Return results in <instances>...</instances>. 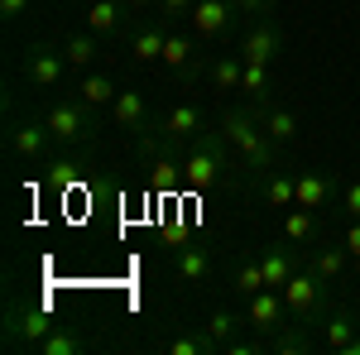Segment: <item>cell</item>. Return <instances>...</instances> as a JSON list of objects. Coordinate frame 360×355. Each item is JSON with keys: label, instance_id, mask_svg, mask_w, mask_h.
<instances>
[{"label": "cell", "instance_id": "6da1fadb", "mask_svg": "<svg viewBox=\"0 0 360 355\" xmlns=\"http://www.w3.org/2000/svg\"><path fill=\"white\" fill-rule=\"evenodd\" d=\"M217 130L226 135V144L236 149V159H240L245 168H255V173H274V168H278V149H283V144H274V139L264 135V125H259L255 106L221 110Z\"/></svg>", "mask_w": 360, "mask_h": 355}, {"label": "cell", "instance_id": "7a4b0ae2", "mask_svg": "<svg viewBox=\"0 0 360 355\" xmlns=\"http://www.w3.org/2000/svg\"><path fill=\"white\" fill-rule=\"evenodd\" d=\"M231 154H236V149L226 144L221 130H202V135L193 139V149L183 154V188H188V192H212V188H221Z\"/></svg>", "mask_w": 360, "mask_h": 355}, {"label": "cell", "instance_id": "3957f363", "mask_svg": "<svg viewBox=\"0 0 360 355\" xmlns=\"http://www.w3.org/2000/svg\"><path fill=\"white\" fill-rule=\"evenodd\" d=\"M283 302H288V317L293 322H303V327H322L327 322V312H332V278H322V273L312 269H298L283 288Z\"/></svg>", "mask_w": 360, "mask_h": 355}, {"label": "cell", "instance_id": "277c9868", "mask_svg": "<svg viewBox=\"0 0 360 355\" xmlns=\"http://www.w3.org/2000/svg\"><path fill=\"white\" fill-rule=\"evenodd\" d=\"M44 125L53 130V144L77 149V144H91V139H96V130H101V110H91L86 101L68 96V101H49Z\"/></svg>", "mask_w": 360, "mask_h": 355}, {"label": "cell", "instance_id": "5b68a950", "mask_svg": "<svg viewBox=\"0 0 360 355\" xmlns=\"http://www.w3.org/2000/svg\"><path fill=\"white\" fill-rule=\"evenodd\" d=\"M58 322L49 317V307H39V302H15V307L5 312V346H10V351H39V341Z\"/></svg>", "mask_w": 360, "mask_h": 355}, {"label": "cell", "instance_id": "8992f818", "mask_svg": "<svg viewBox=\"0 0 360 355\" xmlns=\"http://www.w3.org/2000/svg\"><path fill=\"white\" fill-rule=\"evenodd\" d=\"M293 317H288V302L278 288H259V293H250V307H245V327L255 336H264V341H274L278 331L288 327Z\"/></svg>", "mask_w": 360, "mask_h": 355}, {"label": "cell", "instance_id": "52a82bcc", "mask_svg": "<svg viewBox=\"0 0 360 355\" xmlns=\"http://www.w3.org/2000/svg\"><path fill=\"white\" fill-rule=\"evenodd\" d=\"M20 72L29 77V86H39V91H53V86H63V77H68V58H63V49H53V44H29L25 49V63H20Z\"/></svg>", "mask_w": 360, "mask_h": 355}, {"label": "cell", "instance_id": "ba28073f", "mask_svg": "<svg viewBox=\"0 0 360 355\" xmlns=\"http://www.w3.org/2000/svg\"><path fill=\"white\" fill-rule=\"evenodd\" d=\"M202 130H207V115H202V106L183 101V106H173L164 120L154 125V139H159V149L168 154V149H178V144H193Z\"/></svg>", "mask_w": 360, "mask_h": 355}, {"label": "cell", "instance_id": "9c48e42d", "mask_svg": "<svg viewBox=\"0 0 360 355\" xmlns=\"http://www.w3.org/2000/svg\"><path fill=\"white\" fill-rule=\"evenodd\" d=\"M236 0H197L193 15H188V25H193V34L202 39V44H212V39H221V34H231V25H236Z\"/></svg>", "mask_w": 360, "mask_h": 355}, {"label": "cell", "instance_id": "30bf717a", "mask_svg": "<svg viewBox=\"0 0 360 355\" xmlns=\"http://www.w3.org/2000/svg\"><path fill=\"white\" fill-rule=\"evenodd\" d=\"M159 63H164L178 82H193L197 67H202V39H197V34H173V29H168V44H164V58H159Z\"/></svg>", "mask_w": 360, "mask_h": 355}, {"label": "cell", "instance_id": "8fae6325", "mask_svg": "<svg viewBox=\"0 0 360 355\" xmlns=\"http://www.w3.org/2000/svg\"><path fill=\"white\" fill-rule=\"evenodd\" d=\"M236 53L245 58V63H274L278 53H283V29L264 15V20H255V29H250L245 39H240V49Z\"/></svg>", "mask_w": 360, "mask_h": 355}, {"label": "cell", "instance_id": "7c38bea8", "mask_svg": "<svg viewBox=\"0 0 360 355\" xmlns=\"http://www.w3.org/2000/svg\"><path fill=\"white\" fill-rule=\"evenodd\" d=\"M332 197H336V178L332 173H322V168L293 173V207L322 212V207H332Z\"/></svg>", "mask_w": 360, "mask_h": 355}, {"label": "cell", "instance_id": "4fadbf2b", "mask_svg": "<svg viewBox=\"0 0 360 355\" xmlns=\"http://www.w3.org/2000/svg\"><path fill=\"white\" fill-rule=\"evenodd\" d=\"M212 269H217V254H212L207 245H178L173 250V273H178L188 288L212 283Z\"/></svg>", "mask_w": 360, "mask_h": 355}, {"label": "cell", "instance_id": "5bb4252c", "mask_svg": "<svg viewBox=\"0 0 360 355\" xmlns=\"http://www.w3.org/2000/svg\"><path fill=\"white\" fill-rule=\"evenodd\" d=\"M111 125H115V130H125V135H135V139L149 130V106H144V91H115Z\"/></svg>", "mask_w": 360, "mask_h": 355}, {"label": "cell", "instance_id": "9a60e30c", "mask_svg": "<svg viewBox=\"0 0 360 355\" xmlns=\"http://www.w3.org/2000/svg\"><path fill=\"white\" fill-rule=\"evenodd\" d=\"M168 25H173V20H164V15L154 10V15H149V20L135 29V39H130V53H135V63H159V58H164Z\"/></svg>", "mask_w": 360, "mask_h": 355}, {"label": "cell", "instance_id": "2e32d148", "mask_svg": "<svg viewBox=\"0 0 360 355\" xmlns=\"http://www.w3.org/2000/svg\"><path fill=\"white\" fill-rule=\"evenodd\" d=\"M49 144H53V130H49L44 120H25V125L10 130V154H15V159H29V164H34V159L49 154Z\"/></svg>", "mask_w": 360, "mask_h": 355}, {"label": "cell", "instance_id": "e0dca14e", "mask_svg": "<svg viewBox=\"0 0 360 355\" xmlns=\"http://www.w3.org/2000/svg\"><path fill=\"white\" fill-rule=\"evenodd\" d=\"M259 269H264V288H283V283L298 273L293 240H288V245H264V250H259Z\"/></svg>", "mask_w": 360, "mask_h": 355}, {"label": "cell", "instance_id": "ac0fdd59", "mask_svg": "<svg viewBox=\"0 0 360 355\" xmlns=\"http://www.w3.org/2000/svg\"><path fill=\"white\" fill-rule=\"evenodd\" d=\"M125 10H130L125 0H96V5L86 10V29H91L96 39H111V34H120V29L130 25Z\"/></svg>", "mask_w": 360, "mask_h": 355}, {"label": "cell", "instance_id": "d6986e66", "mask_svg": "<svg viewBox=\"0 0 360 355\" xmlns=\"http://www.w3.org/2000/svg\"><path fill=\"white\" fill-rule=\"evenodd\" d=\"M236 96H245V106H269L274 101V77H269V63H245V72H240V91Z\"/></svg>", "mask_w": 360, "mask_h": 355}, {"label": "cell", "instance_id": "ffe728a7", "mask_svg": "<svg viewBox=\"0 0 360 355\" xmlns=\"http://www.w3.org/2000/svg\"><path fill=\"white\" fill-rule=\"evenodd\" d=\"M322 336H327V346H332L336 355H346V346L360 336L356 312H351V307H332V312H327V322H322Z\"/></svg>", "mask_w": 360, "mask_h": 355}, {"label": "cell", "instance_id": "44dd1931", "mask_svg": "<svg viewBox=\"0 0 360 355\" xmlns=\"http://www.w3.org/2000/svg\"><path fill=\"white\" fill-rule=\"evenodd\" d=\"M255 115H259L264 135L274 139V144H293V139H298V115L288 106H274V101H269V106H259Z\"/></svg>", "mask_w": 360, "mask_h": 355}, {"label": "cell", "instance_id": "7402d4cb", "mask_svg": "<svg viewBox=\"0 0 360 355\" xmlns=\"http://www.w3.org/2000/svg\"><path fill=\"white\" fill-rule=\"evenodd\" d=\"M346 264H351V250L346 245H307V269L332 278V283L346 273Z\"/></svg>", "mask_w": 360, "mask_h": 355}, {"label": "cell", "instance_id": "603a6c76", "mask_svg": "<svg viewBox=\"0 0 360 355\" xmlns=\"http://www.w3.org/2000/svg\"><path fill=\"white\" fill-rule=\"evenodd\" d=\"M115 91H120V86H115L106 72H86L82 82H77V101H86L91 110H111Z\"/></svg>", "mask_w": 360, "mask_h": 355}, {"label": "cell", "instance_id": "cb8c5ba5", "mask_svg": "<svg viewBox=\"0 0 360 355\" xmlns=\"http://www.w3.org/2000/svg\"><path fill=\"white\" fill-rule=\"evenodd\" d=\"M317 235H322V221H317V212L298 207V212H288V217H283V240H293V245H312Z\"/></svg>", "mask_w": 360, "mask_h": 355}, {"label": "cell", "instance_id": "d4e9b609", "mask_svg": "<svg viewBox=\"0 0 360 355\" xmlns=\"http://www.w3.org/2000/svg\"><path fill=\"white\" fill-rule=\"evenodd\" d=\"M63 58H68V67H82L86 72V67L101 58V39H96L91 29H86V34H72V39L63 44Z\"/></svg>", "mask_w": 360, "mask_h": 355}, {"label": "cell", "instance_id": "484cf974", "mask_svg": "<svg viewBox=\"0 0 360 355\" xmlns=\"http://www.w3.org/2000/svg\"><path fill=\"white\" fill-rule=\"evenodd\" d=\"M259 197H264V207H274V212H288V207H293V173H264V192H259Z\"/></svg>", "mask_w": 360, "mask_h": 355}, {"label": "cell", "instance_id": "4316f807", "mask_svg": "<svg viewBox=\"0 0 360 355\" xmlns=\"http://www.w3.org/2000/svg\"><path fill=\"white\" fill-rule=\"evenodd\" d=\"M240 72H245V58L221 53L212 63V86H217V91H240Z\"/></svg>", "mask_w": 360, "mask_h": 355}, {"label": "cell", "instance_id": "83f0119b", "mask_svg": "<svg viewBox=\"0 0 360 355\" xmlns=\"http://www.w3.org/2000/svg\"><path fill=\"white\" fill-rule=\"evenodd\" d=\"M269 351H278V355H307V351H312V336H307L303 322H288V327L269 341Z\"/></svg>", "mask_w": 360, "mask_h": 355}, {"label": "cell", "instance_id": "f1b7e54d", "mask_svg": "<svg viewBox=\"0 0 360 355\" xmlns=\"http://www.w3.org/2000/svg\"><path fill=\"white\" fill-rule=\"evenodd\" d=\"M149 188L154 192H173V188H183V164H173V159H154L149 164Z\"/></svg>", "mask_w": 360, "mask_h": 355}, {"label": "cell", "instance_id": "f546056e", "mask_svg": "<svg viewBox=\"0 0 360 355\" xmlns=\"http://www.w3.org/2000/svg\"><path fill=\"white\" fill-rule=\"evenodd\" d=\"M231 288H236V293H259V288H264V269H259V259H240V264H236V269H231Z\"/></svg>", "mask_w": 360, "mask_h": 355}, {"label": "cell", "instance_id": "4dcf8cb0", "mask_svg": "<svg viewBox=\"0 0 360 355\" xmlns=\"http://www.w3.org/2000/svg\"><path fill=\"white\" fill-rule=\"evenodd\" d=\"M168 351H173V355H217V351H221V341H217L212 331H202V336H173Z\"/></svg>", "mask_w": 360, "mask_h": 355}, {"label": "cell", "instance_id": "1f68e13d", "mask_svg": "<svg viewBox=\"0 0 360 355\" xmlns=\"http://www.w3.org/2000/svg\"><path fill=\"white\" fill-rule=\"evenodd\" d=\"M77 351H82V336H72L68 327H53L39 341V355H77Z\"/></svg>", "mask_w": 360, "mask_h": 355}, {"label": "cell", "instance_id": "d6a6232c", "mask_svg": "<svg viewBox=\"0 0 360 355\" xmlns=\"http://www.w3.org/2000/svg\"><path fill=\"white\" fill-rule=\"evenodd\" d=\"M240 327H245V322H240L236 312H226V307H221V312H212V317H207V331H212V336H217L221 346H226V341H236V331H240Z\"/></svg>", "mask_w": 360, "mask_h": 355}, {"label": "cell", "instance_id": "836d02e7", "mask_svg": "<svg viewBox=\"0 0 360 355\" xmlns=\"http://www.w3.org/2000/svg\"><path fill=\"white\" fill-rule=\"evenodd\" d=\"M77 178H82V164H77V159H58V164L49 168V183H53V188H72Z\"/></svg>", "mask_w": 360, "mask_h": 355}, {"label": "cell", "instance_id": "e575fe53", "mask_svg": "<svg viewBox=\"0 0 360 355\" xmlns=\"http://www.w3.org/2000/svg\"><path fill=\"white\" fill-rule=\"evenodd\" d=\"M341 212L351 221H360V178H351V183L341 188Z\"/></svg>", "mask_w": 360, "mask_h": 355}, {"label": "cell", "instance_id": "d590c367", "mask_svg": "<svg viewBox=\"0 0 360 355\" xmlns=\"http://www.w3.org/2000/svg\"><path fill=\"white\" fill-rule=\"evenodd\" d=\"M197 0H159V15L164 20H183V15H193Z\"/></svg>", "mask_w": 360, "mask_h": 355}, {"label": "cell", "instance_id": "8d00e7d4", "mask_svg": "<svg viewBox=\"0 0 360 355\" xmlns=\"http://www.w3.org/2000/svg\"><path fill=\"white\" fill-rule=\"evenodd\" d=\"M236 10H240V15H255V20H264V15L274 10V0H236Z\"/></svg>", "mask_w": 360, "mask_h": 355}, {"label": "cell", "instance_id": "74e56055", "mask_svg": "<svg viewBox=\"0 0 360 355\" xmlns=\"http://www.w3.org/2000/svg\"><path fill=\"white\" fill-rule=\"evenodd\" d=\"M341 245L351 250V259H360V221H351V226H346V235H341Z\"/></svg>", "mask_w": 360, "mask_h": 355}, {"label": "cell", "instance_id": "f35d334b", "mask_svg": "<svg viewBox=\"0 0 360 355\" xmlns=\"http://www.w3.org/2000/svg\"><path fill=\"white\" fill-rule=\"evenodd\" d=\"M29 10V0H0V20H20Z\"/></svg>", "mask_w": 360, "mask_h": 355}, {"label": "cell", "instance_id": "ab89813d", "mask_svg": "<svg viewBox=\"0 0 360 355\" xmlns=\"http://www.w3.org/2000/svg\"><path fill=\"white\" fill-rule=\"evenodd\" d=\"M130 10H159V0H125Z\"/></svg>", "mask_w": 360, "mask_h": 355}]
</instances>
